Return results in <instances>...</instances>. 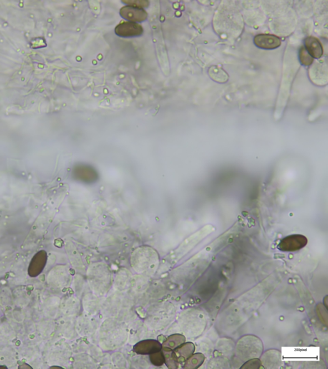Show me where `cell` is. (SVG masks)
I'll list each match as a JSON object with an SVG mask.
<instances>
[{"label": "cell", "instance_id": "cell-11", "mask_svg": "<svg viewBox=\"0 0 328 369\" xmlns=\"http://www.w3.org/2000/svg\"><path fill=\"white\" fill-rule=\"evenodd\" d=\"M205 360V356L202 353L193 354L185 361L182 368L185 369H196L201 366Z\"/></svg>", "mask_w": 328, "mask_h": 369}, {"label": "cell", "instance_id": "cell-15", "mask_svg": "<svg viewBox=\"0 0 328 369\" xmlns=\"http://www.w3.org/2000/svg\"><path fill=\"white\" fill-rule=\"evenodd\" d=\"M122 3L129 5V6L137 7V8H145L149 6V3L146 0H123Z\"/></svg>", "mask_w": 328, "mask_h": 369}, {"label": "cell", "instance_id": "cell-10", "mask_svg": "<svg viewBox=\"0 0 328 369\" xmlns=\"http://www.w3.org/2000/svg\"><path fill=\"white\" fill-rule=\"evenodd\" d=\"M186 338L182 334L170 335L162 343V350L174 351L175 349L185 342Z\"/></svg>", "mask_w": 328, "mask_h": 369}, {"label": "cell", "instance_id": "cell-8", "mask_svg": "<svg viewBox=\"0 0 328 369\" xmlns=\"http://www.w3.org/2000/svg\"><path fill=\"white\" fill-rule=\"evenodd\" d=\"M195 349L196 347L192 342H185L175 349L173 352L179 365H184L187 359L193 355Z\"/></svg>", "mask_w": 328, "mask_h": 369}, {"label": "cell", "instance_id": "cell-16", "mask_svg": "<svg viewBox=\"0 0 328 369\" xmlns=\"http://www.w3.org/2000/svg\"><path fill=\"white\" fill-rule=\"evenodd\" d=\"M262 363L259 359H254L244 363L241 368H260L261 367Z\"/></svg>", "mask_w": 328, "mask_h": 369}, {"label": "cell", "instance_id": "cell-5", "mask_svg": "<svg viewBox=\"0 0 328 369\" xmlns=\"http://www.w3.org/2000/svg\"><path fill=\"white\" fill-rule=\"evenodd\" d=\"M120 15L125 20L136 23L146 21L148 16L143 9L129 6H124L120 10Z\"/></svg>", "mask_w": 328, "mask_h": 369}, {"label": "cell", "instance_id": "cell-14", "mask_svg": "<svg viewBox=\"0 0 328 369\" xmlns=\"http://www.w3.org/2000/svg\"><path fill=\"white\" fill-rule=\"evenodd\" d=\"M149 360L152 365L160 366L165 363V359L162 350L149 355Z\"/></svg>", "mask_w": 328, "mask_h": 369}, {"label": "cell", "instance_id": "cell-3", "mask_svg": "<svg viewBox=\"0 0 328 369\" xmlns=\"http://www.w3.org/2000/svg\"><path fill=\"white\" fill-rule=\"evenodd\" d=\"M143 28L136 22H123L119 24L115 29V33L121 37H134L141 36L143 34Z\"/></svg>", "mask_w": 328, "mask_h": 369}, {"label": "cell", "instance_id": "cell-6", "mask_svg": "<svg viewBox=\"0 0 328 369\" xmlns=\"http://www.w3.org/2000/svg\"><path fill=\"white\" fill-rule=\"evenodd\" d=\"M255 46L263 50H274L282 44V40L279 37L270 34H259L255 37Z\"/></svg>", "mask_w": 328, "mask_h": 369}, {"label": "cell", "instance_id": "cell-12", "mask_svg": "<svg viewBox=\"0 0 328 369\" xmlns=\"http://www.w3.org/2000/svg\"><path fill=\"white\" fill-rule=\"evenodd\" d=\"M162 351L164 356L165 363L167 367L171 369H176L179 367L173 351L162 350Z\"/></svg>", "mask_w": 328, "mask_h": 369}, {"label": "cell", "instance_id": "cell-9", "mask_svg": "<svg viewBox=\"0 0 328 369\" xmlns=\"http://www.w3.org/2000/svg\"><path fill=\"white\" fill-rule=\"evenodd\" d=\"M304 47L314 59H318L322 57L324 53L322 45L316 37L313 36L307 37L305 40Z\"/></svg>", "mask_w": 328, "mask_h": 369}, {"label": "cell", "instance_id": "cell-4", "mask_svg": "<svg viewBox=\"0 0 328 369\" xmlns=\"http://www.w3.org/2000/svg\"><path fill=\"white\" fill-rule=\"evenodd\" d=\"M162 343L159 340L147 339L137 342L133 348V350L137 355H149L159 352L162 350Z\"/></svg>", "mask_w": 328, "mask_h": 369}, {"label": "cell", "instance_id": "cell-1", "mask_svg": "<svg viewBox=\"0 0 328 369\" xmlns=\"http://www.w3.org/2000/svg\"><path fill=\"white\" fill-rule=\"evenodd\" d=\"M308 243L305 236L295 234L283 238L277 245V249L284 252H294L302 249Z\"/></svg>", "mask_w": 328, "mask_h": 369}, {"label": "cell", "instance_id": "cell-2", "mask_svg": "<svg viewBox=\"0 0 328 369\" xmlns=\"http://www.w3.org/2000/svg\"><path fill=\"white\" fill-rule=\"evenodd\" d=\"M72 175L77 180L86 183H94L99 179V175L96 170L91 165L85 164L76 165Z\"/></svg>", "mask_w": 328, "mask_h": 369}, {"label": "cell", "instance_id": "cell-13", "mask_svg": "<svg viewBox=\"0 0 328 369\" xmlns=\"http://www.w3.org/2000/svg\"><path fill=\"white\" fill-rule=\"evenodd\" d=\"M299 58L300 64L304 66H309L310 65H312L313 62H314V58L308 53L304 46L300 47Z\"/></svg>", "mask_w": 328, "mask_h": 369}, {"label": "cell", "instance_id": "cell-7", "mask_svg": "<svg viewBox=\"0 0 328 369\" xmlns=\"http://www.w3.org/2000/svg\"><path fill=\"white\" fill-rule=\"evenodd\" d=\"M47 261V254L45 251H40L36 255H35L31 261L29 267L30 276H38L43 270L46 265Z\"/></svg>", "mask_w": 328, "mask_h": 369}]
</instances>
